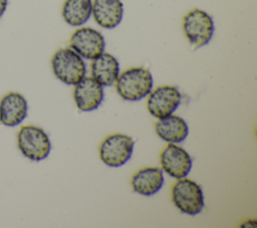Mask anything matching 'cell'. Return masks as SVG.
Returning <instances> with one entry per match:
<instances>
[{
  "instance_id": "6da1fadb",
  "label": "cell",
  "mask_w": 257,
  "mask_h": 228,
  "mask_svg": "<svg viewBox=\"0 0 257 228\" xmlns=\"http://www.w3.org/2000/svg\"><path fill=\"white\" fill-rule=\"evenodd\" d=\"M154 80L151 72L144 67H132L121 72L115 87L121 98L127 101H138L146 97L153 88Z\"/></svg>"
},
{
  "instance_id": "7a4b0ae2",
  "label": "cell",
  "mask_w": 257,
  "mask_h": 228,
  "mask_svg": "<svg viewBox=\"0 0 257 228\" xmlns=\"http://www.w3.org/2000/svg\"><path fill=\"white\" fill-rule=\"evenodd\" d=\"M51 67L56 78L68 85H75L86 73V65L82 57L68 47L59 48L53 54Z\"/></svg>"
},
{
  "instance_id": "3957f363",
  "label": "cell",
  "mask_w": 257,
  "mask_h": 228,
  "mask_svg": "<svg viewBox=\"0 0 257 228\" xmlns=\"http://www.w3.org/2000/svg\"><path fill=\"white\" fill-rule=\"evenodd\" d=\"M183 30L191 46L197 49L210 42L215 25L211 15L204 10L194 8L184 16Z\"/></svg>"
},
{
  "instance_id": "277c9868",
  "label": "cell",
  "mask_w": 257,
  "mask_h": 228,
  "mask_svg": "<svg viewBox=\"0 0 257 228\" xmlns=\"http://www.w3.org/2000/svg\"><path fill=\"white\" fill-rule=\"evenodd\" d=\"M17 146L24 157L36 162L46 159L51 150L48 135L41 128L31 125L19 129Z\"/></svg>"
},
{
  "instance_id": "5b68a950",
  "label": "cell",
  "mask_w": 257,
  "mask_h": 228,
  "mask_svg": "<svg viewBox=\"0 0 257 228\" xmlns=\"http://www.w3.org/2000/svg\"><path fill=\"white\" fill-rule=\"evenodd\" d=\"M172 200L182 213L190 216L200 214L205 206L201 187L196 182L186 178L178 179L173 185Z\"/></svg>"
},
{
  "instance_id": "8992f818",
  "label": "cell",
  "mask_w": 257,
  "mask_h": 228,
  "mask_svg": "<svg viewBox=\"0 0 257 228\" xmlns=\"http://www.w3.org/2000/svg\"><path fill=\"white\" fill-rule=\"evenodd\" d=\"M134 145L135 142L128 135H109L100 144V159L108 167H121L131 159Z\"/></svg>"
},
{
  "instance_id": "52a82bcc",
  "label": "cell",
  "mask_w": 257,
  "mask_h": 228,
  "mask_svg": "<svg viewBox=\"0 0 257 228\" xmlns=\"http://www.w3.org/2000/svg\"><path fill=\"white\" fill-rule=\"evenodd\" d=\"M69 46L82 58L94 59L104 51L105 40L98 30L80 27L71 34Z\"/></svg>"
},
{
  "instance_id": "ba28073f",
  "label": "cell",
  "mask_w": 257,
  "mask_h": 228,
  "mask_svg": "<svg viewBox=\"0 0 257 228\" xmlns=\"http://www.w3.org/2000/svg\"><path fill=\"white\" fill-rule=\"evenodd\" d=\"M148 95L147 108L158 119L172 115L179 107L182 99L178 88L170 85L159 86Z\"/></svg>"
},
{
  "instance_id": "9c48e42d",
  "label": "cell",
  "mask_w": 257,
  "mask_h": 228,
  "mask_svg": "<svg viewBox=\"0 0 257 228\" xmlns=\"http://www.w3.org/2000/svg\"><path fill=\"white\" fill-rule=\"evenodd\" d=\"M162 169L176 179L186 178L192 169V158L188 152L175 144H168L160 155Z\"/></svg>"
},
{
  "instance_id": "30bf717a",
  "label": "cell",
  "mask_w": 257,
  "mask_h": 228,
  "mask_svg": "<svg viewBox=\"0 0 257 228\" xmlns=\"http://www.w3.org/2000/svg\"><path fill=\"white\" fill-rule=\"evenodd\" d=\"M73 98L80 111L95 110L103 101V86L93 77H83L75 84Z\"/></svg>"
},
{
  "instance_id": "8fae6325",
  "label": "cell",
  "mask_w": 257,
  "mask_h": 228,
  "mask_svg": "<svg viewBox=\"0 0 257 228\" xmlns=\"http://www.w3.org/2000/svg\"><path fill=\"white\" fill-rule=\"evenodd\" d=\"M28 105L24 96L9 92L0 100V124L6 127L18 126L27 116Z\"/></svg>"
},
{
  "instance_id": "7c38bea8",
  "label": "cell",
  "mask_w": 257,
  "mask_h": 228,
  "mask_svg": "<svg viewBox=\"0 0 257 228\" xmlns=\"http://www.w3.org/2000/svg\"><path fill=\"white\" fill-rule=\"evenodd\" d=\"M91 14L99 26L112 29L122 20L123 3L120 0H92Z\"/></svg>"
},
{
  "instance_id": "4fadbf2b",
  "label": "cell",
  "mask_w": 257,
  "mask_h": 228,
  "mask_svg": "<svg viewBox=\"0 0 257 228\" xmlns=\"http://www.w3.org/2000/svg\"><path fill=\"white\" fill-rule=\"evenodd\" d=\"M131 185L134 192L143 196H152L164 185L163 171L157 167L142 168L133 175Z\"/></svg>"
},
{
  "instance_id": "5bb4252c",
  "label": "cell",
  "mask_w": 257,
  "mask_h": 228,
  "mask_svg": "<svg viewBox=\"0 0 257 228\" xmlns=\"http://www.w3.org/2000/svg\"><path fill=\"white\" fill-rule=\"evenodd\" d=\"M157 135L167 143H181L189 133V127L184 119L179 116L169 115L160 118L155 124Z\"/></svg>"
},
{
  "instance_id": "9a60e30c",
  "label": "cell",
  "mask_w": 257,
  "mask_h": 228,
  "mask_svg": "<svg viewBox=\"0 0 257 228\" xmlns=\"http://www.w3.org/2000/svg\"><path fill=\"white\" fill-rule=\"evenodd\" d=\"M91 74L102 86H111L119 75V63L112 54L103 51L92 59Z\"/></svg>"
},
{
  "instance_id": "2e32d148",
  "label": "cell",
  "mask_w": 257,
  "mask_h": 228,
  "mask_svg": "<svg viewBox=\"0 0 257 228\" xmlns=\"http://www.w3.org/2000/svg\"><path fill=\"white\" fill-rule=\"evenodd\" d=\"M92 12V0H65L62 17L71 26H80L87 22Z\"/></svg>"
},
{
  "instance_id": "e0dca14e",
  "label": "cell",
  "mask_w": 257,
  "mask_h": 228,
  "mask_svg": "<svg viewBox=\"0 0 257 228\" xmlns=\"http://www.w3.org/2000/svg\"><path fill=\"white\" fill-rule=\"evenodd\" d=\"M8 0H0V17L4 14L6 7H7Z\"/></svg>"
}]
</instances>
